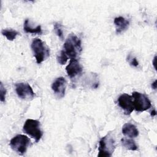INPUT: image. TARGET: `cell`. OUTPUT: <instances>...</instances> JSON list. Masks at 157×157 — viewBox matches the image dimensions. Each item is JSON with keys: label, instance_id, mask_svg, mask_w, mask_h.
I'll list each match as a JSON object with an SVG mask.
<instances>
[{"label": "cell", "instance_id": "9c48e42d", "mask_svg": "<svg viewBox=\"0 0 157 157\" xmlns=\"http://www.w3.org/2000/svg\"><path fill=\"white\" fill-rule=\"evenodd\" d=\"M66 88V81L63 77L57 78L52 85V89L54 93L59 98L64 96Z\"/></svg>", "mask_w": 157, "mask_h": 157}, {"label": "cell", "instance_id": "7c38bea8", "mask_svg": "<svg viewBox=\"0 0 157 157\" xmlns=\"http://www.w3.org/2000/svg\"><path fill=\"white\" fill-rule=\"evenodd\" d=\"M113 23L116 26V33L117 34H120L122 31L126 29L129 24V21L123 17L115 18Z\"/></svg>", "mask_w": 157, "mask_h": 157}, {"label": "cell", "instance_id": "2e32d148", "mask_svg": "<svg viewBox=\"0 0 157 157\" xmlns=\"http://www.w3.org/2000/svg\"><path fill=\"white\" fill-rule=\"evenodd\" d=\"M68 57L65 53V52L62 50L59 53V55L57 56V61L59 64L63 65L65 64L68 59Z\"/></svg>", "mask_w": 157, "mask_h": 157}, {"label": "cell", "instance_id": "8fae6325", "mask_svg": "<svg viewBox=\"0 0 157 157\" xmlns=\"http://www.w3.org/2000/svg\"><path fill=\"white\" fill-rule=\"evenodd\" d=\"M122 133L124 136L134 138L138 136L139 131L136 126L131 123H125L122 127Z\"/></svg>", "mask_w": 157, "mask_h": 157}, {"label": "cell", "instance_id": "277c9868", "mask_svg": "<svg viewBox=\"0 0 157 157\" xmlns=\"http://www.w3.org/2000/svg\"><path fill=\"white\" fill-rule=\"evenodd\" d=\"M115 148V142L114 139L107 134L102 137L99 142L98 156L99 157L111 156Z\"/></svg>", "mask_w": 157, "mask_h": 157}, {"label": "cell", "instance_id": "6da1fadb", "mask_svg": "<svg viewBox=\"0 0 157 157\" xmlns=\"http://www.w3.org/2000/svg\"><path fill=\"white\" fill-rule=\"evenodd\" d=\"M63 50L70 59H76L82 50L80 39L74 34H69L64 44Z\"/></svg>", "mask_w": 157, "mask_h": 157}, {"label": "cell", "instance_id": "3957f363", "mask_svg": "<svg viewBox=\"0 0 157 157\" xmlns=\"http://www.w3.org/2000/svg\"><path fill=\"white\" fill-rule=\"evenodd\" d=\"M23 131L33 137L36 142H38L43 136L40 122L37 120H26L23 126Z\"/></svg>", "mask_w": 157, "mask_h": 157}, {"label": "cell", "instance_id": "30bf717a", "mask_svg": "<svg viewBox=\"0 0 157 157\" xmlns=\"http://www.w3.org/2000/svg\"><path fill=\"white\" fill-rule=\"evenodd\" d=\"M67 75L73 78L82 72V67L77 59H71L69 64L66 67Z\"/></svg>", "mask_w": 157, "mask_h": 157}, {"label": "cell", "instance_id": "ba28073f", "mask_svg": "<svg viewBox=\"0 0 157 157\" xmlns=\"http://www.w3.org/2000/svg\"><path fill=\"white\" fill-rule=\"evenodd\" d=\"M118 104L123 110L125 115H130L134 110L132 98L130 95L124 93L118 98Z\"/></svg>", "mask_w": 157, "mask_h": 157}, {"label": "cell", "instance_id": "ffe728a7", "mask_svg": "<svg viewBox=\"0 0 157 157\" xmlns=\"http://www.w3.org/2000/svg\"><path fill=\"white\" fill-rule=\"evenodd\" d=\"M156 80H155V82H153V83H152V84H151V87H152V88H153L154 90H156Z\"/></svg>", "mask_w": 157, "mask_h": 157}, {"label": "cell", "instance_id": "8992f818", "mask_svg": "<svg viewBox=\"0 0 157 157\" xmlns=\"http://www.w3.org/2000/svg\"><path fill=\"white\" fill-rule=\"evenodd\" d=\"M132 98H133L134 109L137 112L145 111L151 106L149 98L145 94L134 91L132 93Z\"/></svg>", "mask_w": 157, "mask_h": 157}, {"label": "cell", "instance_id": "e0dca14e", "mask_svg": "<svg viewBox=\"0 0 157 157\" xmlns=\"http://www.w3.org/2000/svg\"><path fill=\"white\" fill-rule=\"evenodd\" d=\"M54 31L56 34L61 39H63V32L61 29V25L59 23H55L54 24Z\"/></svg>", "mask_w": 157, "mask_h": 157}, {"label": "cell", "instance_id": "52a82bcc", "mask_svg": "<svg viewBox=\"0 0 157 157\" xmlns=\"http://www.w3.org/2000/svg\"><path fill=\"white\" fill-rule=\"evenodd\" d=\"M15 91L18 96L23 100H32L36 96L32 87L26 82H20L15 84Z\"/></svg>", "mask_w": 157, "mask_h": 157}, {"label": "cell", "instance_id": "5b68a950", "mask_svg": "<svg viewBox=\"0 0 157 157\" xmlns=\"http://www.w3.org/2000/svg\"><path fill=\"white\" fill-rule=\"evenodd\" d=\"M31 143L30 139L25 135L18 134L10 141L11 148L20 155H23L27 150Z\"/></svg>", "mask_w": 157, "mask_h": 157}, {"label": "cell", "instance_id": "d6986e66", "mask_svg": "<svg viewBox=\"0 0 157 157\" xmlns=\"http://www.w3.org/2000/svg\"><path fill=\"white\" fill-rule=\"evenodd\" d=\"M6 89L3 85L2 82L0 83V100L2 102H5L6 99Z\"/></svg>", "mask_w": 157, "mask_h": 157}, {"label": "cell", "instance_id": "ac0fdd59", "mask_svg": "<svg viewBox=\"0 0 157 157\" xmlns=\"http://www.w3.org/2000/svg\"><path fill=\"white\" fill-rule=\"evenodd\" d=\"M127 61L131 66L137 67L139 66V62L137 60L136 58L134 57L133 55H131V54H129L127 56Z\"/></svg>", "mask_w": 157, "mask_h": 157}, {"label": "cell", "instance_id": "7402d4cb", "mask_svg": "<svg viewBox=\"0 0 157 157\" xmlns=\"http://www.w3.org/2000/svg\"><path fill=\"white\" fill-rule=\"evenodd\" d=\"M155 61H156V56L154 58V59H153V66H154L155 68H156V66H155Z\"/></svg>", "mask_w": 157, "mask_h": 157}, {"label": "cell", "instance_id": "4fadbf2b", "mask_svg": "<svg viewBox=\"0 0 157 157\" xmlns=\"http://www.w3.org/2000/svg\"><path fill=\"white\" fill-rule=\"evenodd\" d=\"M23 29H24V31L27 33L38 34H41L42 33L41 26L38 25L34 28H31L28 19H26V20L25 21L24 25H23Z\"/></svg>", "mask_w": 157, "mask_h": 157}, {"label": "cell", "instance_id": "44dd1931", "mask_svg": "<svg viewBox=\"0 0 157 157\" xmlns=\"http://www.w3.org/2000/svg\"><path fill=\"white\" fill-rule=\"evenodd\" d=\"M150 115H151V116L152 117H155V116L156 115V110H155V109L152 110H151V113H150Z\"/></svg>", "mask_w": 157, "mask_h": 157}, {"label": "cell", "instance_id": "7a4b0ae2", "mask_svg": "<svg viewBox=\"0 0 157 157\" xmlns=\"http://www.w3.org/2000/svg\"><path fill=\"white\" fill-rule=\"evenodd\" d=\"M31 49L37 64H40L50 55V50L39 38H35L31 43Z\"/></svg>", "mask_w": 157, "mask_h": 157}, {"label": "cell", "instance_id": "9a60e30c", "mask_svg": "<svg viewBox=\"0 0 157 157\" xmlns=\"http://www.w3.org/2000/svg\"><path fill=\"white\" fill-rule=\"evenodd\" d=\"M2 34L5 36L9 40H13L19 34L18 32L12 29H4L1 31Z\"/></svg>", "mask_w": 157, "mask_h": 157}, {"label": "cell", "instance_id": "5bb4252c", "mask_svg": "<svg viewBox=\"0 0 157 157\" xmlns=\"http://www.w3.org/2000/svg\"><path fill=\"white\" fill-rule=\"evenodd\" d=\"M122 145L126 148L127 150H129L131 151H136L137 150L138 147L135 143V142L132 139H128L123 138L121 140Z\"/></svg>", "mask_w": 157, "mask_h": 157}]
</instances>
